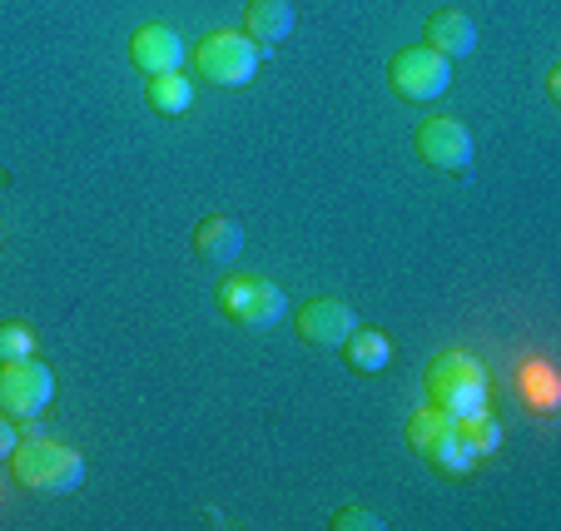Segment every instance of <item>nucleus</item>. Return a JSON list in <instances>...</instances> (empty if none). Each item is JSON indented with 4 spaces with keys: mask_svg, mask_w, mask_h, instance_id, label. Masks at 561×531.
Segmentation results:
<instances>
[{
    "mask_svg": "<svg viewBox=\"0 0 561 531\" xmlns=\"http://www.w3.org/2000/svg\"><path fill=\"white\" fill-rule=\"evenodd\" d=\"M11 472L25 492L35 497H65V492L85 487V458L65 442H50V437H21V447L11 452Z\"/></svg>",
    "mask_w": 561,
    "mask_h": 531,
    "instance_id": "1",
    "label": "nucleus"
},
{
    "mask_svg": "<svg viewBox=\"0 0 561 531\" xmlns=\"http://www.w3.org/2000/svg\"><path fill=\"white\" fill-rule=\"evenodd\" d=\"M423 388H427V403L447 417H472V413H488V368L472 358V353H437L423 372Z\"/></svg>",
    "mask_w": 561,
    "mask_h": 531,
    "instance_id": "2",
    "label": "nucleus"
},
{
    "mask_svg": "<svg viewBox=\"0 0 561 531\" xmlns=\"http://www.w3.org/2000/svg\"><path fill=\"white\" fill-rule=\"evenodd\" d=\"M219 313L233 323V328H249V333H268L284 323L288 313V298L274 278L264 274H229L219 278Z\"/></svg>",
    "mask_w": 561,
    "mask_h": 531,
    "instance_id": "3",
    "label": "nucleus"
},
{
    "mask_svg": "<svg viewBox=\"0 0 561 531\" xmlns=\"http://www.w3.org/2000/svg\"><path fill=\"white\" fill-rule=\"evenodd\" d=\"M259 60H264V50H259L244 31H214V35H204L199 50H194L199 80L224 85V90H244L259 74Z\"/></svg>",
    "mask_w": 561,
    "mask_h": 531,
    "instance_id": "4",
    "label": "nucleus"
},
{
    "mask_svg": "<svg viewBox=\"0 0 561 531\" xmlns=\"http://www.w3.org/2000/svg\"><path fill=\"white\" fill-rule=\"evenodd\" d=\"M388 85L398 100H408V105H433V100L447 95V85H453V60H443L437 50H427V45H408V50H398L388 60Z\"/></svg>",
    "mask_w": 561,
    "mask_h": 531,
    "instance_id": "5",
    "label": "nucleus"
},
{
    "mask_svg": "<svg viewBox=\"0 0 561 531\" xmlns=\"http://www.w3.org/2000/svg\"><path fill=\"white\" fill-rule=\"evenodd\" d=\"M55 403V372L50 362L31 358H15V362H0V413L15 417V423H31L41 417L45 407Z\"/></svg>",
    "mask_w": 561,
    "mask_h": 531,
    "instance_id": "6",
    "label": "nucleus"
},
{
    "mask_svg": "<svg viewBox=\"0 0 561 531\" xmlns=\"http://www.w3.org/2000/svg\"><path fill=\"white\" fill-rule=\"evenodd\" d=\"M413 149H417V160L433 164V170L457 174L472 164V135H467V125L453 115H427L413 135Z\"/></svg>",
    "mask_w": 561,
    "mask_h": 531,
    "instance_id": "7",
    "label": "nucleus"
},
{
    "mask_svg": "<svg viewBox=\"0 0 561 531\" xmlns=\"http://www.w3.org/2000/svg\"><path fill=\"white\" fill-rule=\"evenodd\" d=\"M294 328H298V338L313 343V348H343V338L358 328V313H353L343 298H313V303H304V309L294 313Z\"/></svg>",
    "mask_w": 561,
    "mask_h": 531,
    "instance_id": "8",
    "label": "nucleus"
},
{
    "mask_svg": "<svg viewBox=\"0 0 561 531\" xmlns=\"http://www.w3.org/2000/svg\"><path fill=\"white\" fill-rule=\"evenodd\" d=\"M184 55H190V45H184V35L174 31V25L154 21L129 35V65H135L139 74H170L184 65Z\"/></svg>",
    "mask_w": 561,
    "mask_h": 531,
    "instance_id": "9",
    "label": "nucleus"
},
{
    "mask_svg": "<svg viewBox=\"0 0 561 531\" xmlns=\"http://www.w3.org/2000/svg\"><path fill=\"white\" fill-rule=\"evenodd\" d=\"M244 223L229 219V213H204L199 223H194V258L209 268H229L233 258L244 254Z\"/></svg>",
    "mask_w": 561,
    "mask_h": 531,
    "instance_id": "10",
    "label": "nucleus"
},
{
    "mask_svg": "<svg viewBox=\"0 0 561 531\" xmlns=\"http://www.w3.org/2000/svg\"><path fill=\"white\" fill-rule=\"evenodd\" d=\"M423 45H427V50H437L443 60H462V55H472V50H477V25H472V15H462V11H437V15H427Z\"/></svg>",
    "mask_w": 561,
    "mask_h": 531,
    "instance_id": "11",
    "label": "nucleus"
},
{
    "mask_svg": "<svg viewBox=\"0 0 561 531\" xmlns=\"http://www.w3.org/2000/svg\"><path fill=\"white\" fill-rule=\"evenodd\" d=\"M244 35L264 50L294 35V0H249L244 11Z\"/></svg>",
    "mask_w": 561,
    "mask_h": 531,
    "instance_id": "12",
    "label": "nucleus"
},
{
    "mask_svg": "<svg viewBox=\"0 0 561 531\" xmlns=\"http://www.w3.org/2000/svg\"><path fill=\"white\" fill-rule=\"evenodd\" d=\"M343 362H348L353 372H363V378L382 372V368L392 362V343H388V333H378V328H353L348 338H343Z\"/></svg>",
    "mask_w": 561,
    "mask_h": 531,
    "instance_id": "13",
    "label": "nucleus"
},
{
    "mask_svg": "<svg viewBox=\"0 0 561 531\" xmlns=\"http://www.w3.org/2000/svg\"><path fill=\"white\" fill-rule=\"evenodd\" d=\"M145 100H149V109H154V115H184V109L194 105V80H184L180 70L149 74Z\"/></svg>",
    "mask_w": 561,
    "mask_h": 531,
    "instance_id": "14",
    "label": "nucleus"
},
{
    "mask_svg": "<svg viewBox=\"0 0 561 531\" xmlns=\"http://www.w3.org/2000/svg\"><path fill=\"white\" fill-rule=\"evenodd\" d=\"M447 423H453V417H447V413H437L433 403H427V407H417V413L408 417V447H413L417 458H423L427 447H433L437 437H443V427H447Z\"/></svg>",
    "mask_w": 561,
    "mask_h": 531,
    "instance_id": "15",
    "label": "nucleus"
},
{
    "mask_svg": "<svg viewBox=\"0 0 561 531\" xmlns=\"http://www.w3.org/2000/svg\"><path fill=\"white\" fill-rule=\"evenodd\" d=\"M31 353H35V333L25 323H0V362L31 358Z\"/></svg>",
    "mask_w": 561,
    "mask_h": 531,
    "instance_id": "16",
    "label": "nucleus"
},
{
    "mask_svg": "<svg viewBox=\"0 0 561 531\" xmlns=\"http://www.w3.org/2000/svg\"><path fill=\"white\" fill-rule=\"evenodd\" d=\"M329 527H333V531H382L388 521H382L378 511H368V507H339V511L329 517Z\"/></svg>",
    "mask_w": 561,
    "mask_h": 531,
    "instance_id": "17",
    "label": "nucleus"
},
{
    "mask_svg": "<svg viewBox=\"0 0 561 531\" xmlns=\"http://www.w3.org/2000/svg\"><path fill=\"white\" fill-rule=\"evenodd\" d=\"M15 447H21V432H15V417H5V413H0V462L11 458Z\"/></svg>",
    "mask_w": 561,
    "mask_h": 531,
    "instance_id": "18",
    "label": "nucleus"
}]
</instances>
